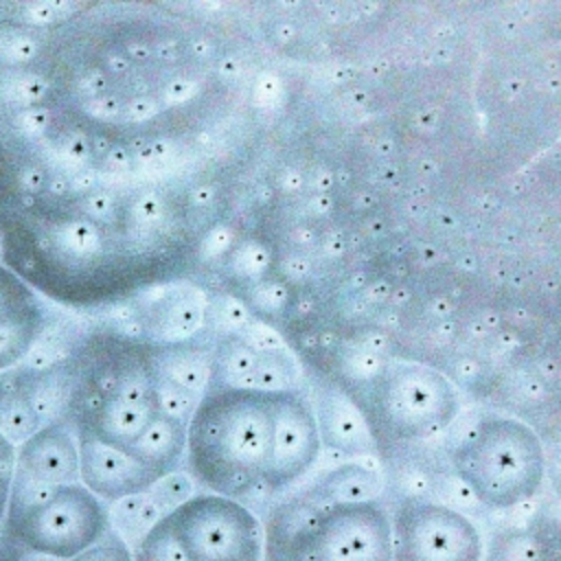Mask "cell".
Segmentation results:
<instances>
[{"label": "cell", "mask_w": 561, "mask_h": 561, "mask_svg": "<svg viewBox=\"0 0 561 561\" xmlns=\"http://www.w3.org/2000/svg\"><path fill=\"white\" fill-rule=\"evenodd\" d=\"M13 482L24 486H61L79 482L77 434L68 421L39 425L15 445Z\"/></svg>", "instance_id": "obj_10"}, {"label": "cell", "mask_w": 561, "mask_h": 561, "mask_svg": "<svg viewBox=\"0 0 561 561\" xmlns=\"http://www.w3.org/2000/svg\"><path fill=\"white\" fill-rule=\"evenodd\" d=\"M265 561H392L390 511L381 500L318 506Z\"/></svg>", "instance_id": "obj_5"}, {"label": "cell", "mask_w": 561, "mask_h": 561, "mask_svg": "<svg viewBox=\"0 0 561 561\" xmlns=\"http://www.w3.org/2000/svg\"><path fill=\"white\" fill-rule=\"evenodd\" d=\"M274 392L210 388L186 423V465L208 493L243 500L265 486L274 436Z\"/></svg>", "instance_id": "obj_1"}, {"label": "cell", "mask_w": 561, "mask_h": 561, "mask_svg": "<svg viewBox=\"0 0 561 561\" xmlns=\"http://www.w3.org/2000/svg\"><path fill=\"white\" fill-rule=\"evenodd\" d=\"M79 482L101 502H121L147 493L160 478L142 467L127 449L112 447L85 432H77Z\"/></svg>", "instance_id": "obj_11"}, {"label": "cell", "mask_w": 561, "mask_h": 561, "mask_svg": "<svg viewBox=\"0 0 561 561\" xmlns=\"http://www.w3.org/2000/svg\"><path fill=\"white\" fill-rule=\"evenodd\" d=\"M164 517L186 561H263V524L239 500L193 493Z\"/></svg>", "instance_id": "obj_6"}, {"label": "cell", "mask_w": 561, "mask_h": 561, "mask_svg": "<svg viewBox=\"0 0 561 561\" xmlns=\"http://www.w3.org/2000/svg\"><path fill=\"white\" fill-rule=\"evenodd\" d=\"M160 410L158 379L129 373L90 403H83L72 425L77 432H85L101 443L129 449Z\"/></svg>", "instance_id": "obj_8"}, {"label": "cell", "mask_w": 561, "mask_h": 561, "mask_svg": "<svg viewBox=\"0 0 561 561\" xmlns=\"http://www.w3.org/2000/svg\"><path fill=\"white\" fill-rule=\"evenodd\" d=\"M127 451L151 473L164 478L178 469L186 454V423L160 410Z\"/></svg>", "instance_id": "obj_14"}, {"label": "cell", "mask_w": 561, "mask_h": 561, "mask_svg": "<svg viewBox=\"0 0 561 561\" xmlns=\"http://www.w3.org/2000/svg\"><path fill=\"white\" fill-rule=\"evenodd\" d=\"M11 482H13V473H0V530H2V524H4V515H7Z\"/></svg>", "instance_id": "obj_21"}, {"label": "cell", "mask_w": 561, "mask_h": 561, "mask_svg": "<svg viewBox=\"0 0 561 561\" xmlns=\"http://www.w3.org/2000/svg\"><path fill=\"white\" fill-rule=\"evenodd\" d=\"M486 561H559L557 535L539 528H508L489 543Z\"/></svg>", "instance_id": "obj_16"}, {"label": "cell", "mask_w": 561, "mask_h": 561, "mask_svg": "<svg viewBox=\"0 0 561 561\" xmlns=\"http://www.w3.org/2000/svg\"><path fill=\"white\" fill-rule=\"evenodd\" d=\"M44 329L37 294L11 267L0 263V373L18 366Z\"/></svg>", "instance_id": "obj_12"}, {"label": "cell", "mask_w": 561, "mask_h": 561, "mask_svg": "<svg viewBox=\"0 0 561 561\" xmlns=\"http://www.w3.org/2000/svg\"><path fill=\"white\" fill-rule=\"evenodd\" d=\"M320 434L311 403L294 388L274 392V436L265 476L270 493L300 480L320 458Z\"/></svg>", "instance_id": "obj_9"}, {"label": "cell", "mask_w": 561, "mask_h": 561, "mask_svg": "<svg viewBox=\"0 0 561 561\" xmlns=\"http://www.w3.org/2000/svg\"><path fill=\"white\" fill-rule=\"evenodd\" d=\"M392 561H484L478 524L436 500H401L392 513Z\"/></svg>", "instance_id": "obj_7"}, {"label": "cell", "mask_w": 561, "mask_h": 561, "mask_svg": "<svg viewBox=\"0 0 561 561\" xmlns=\"http://www.w3.org/2000/svg\"><path fill=\"white\" fill-rule=\"evenodd\" d=\"M15 445L0 432V473H13Z\"/></svg>", "instance_id": "obj_20"}, {"label": "cell", "mask_w": 561, "mask_h": 561, "mask_svg": "<svg viewBox=\"0 0 561 561\" xmlns=\"http://www.w3.org/2000/svg\"><path fill=\"white\" fill-rule=\"evenodd\" d=\"M0 561H61V559L28 550L24 546H18V543L0 537Z\"/></svg>", "instance_id": "obj_19"}, {"label": "cell", "mask_w": 561, "mask_h": 561, "mask_svg": "<svg viewBox=\"0 0 561 561\" xmlns=\"http://www.w3.org/2000/svg\"><path fill=\"white\" fill-rule=\"evenodd\" d=\"M320 443L346 456H366L375 449V430L368 414L342 390H324L311 403Z\"/></svg>", "instance_id": "obj_13"}, {"label": "cell", "mask_w": 561, "mask_h": 561, "mask_svg": "<svg viewBox=\"0 0 561 561\" xmlns=\"http://www.w3.org/2000/svg\"><path fill=\"white\" fill-rule=\"evenodd\" d=\"M381 478L377 471L351 462L327 471L322 478L313 482V486L302 495L316 506L329 504H346V502H366L379 500Z\"/></svg>", "instance_id": "obj_15"}, {"label": "cell", "mask_w": 561, "mask_h": 561, "mask_svg": "<svg viewBox=\"0 0 561 561\" xmlns=\"http://www.w3.org/2000/svg\"><path fill=\"white\" fill-rule=\"evenodd\" d=\"M131 552L134 561H186L164 515L140 537Z\"/></svg>", "instance_id": "obj_17"}, {"label": "cell", "mask_w": 561, "mask_h": 561, "mask_svg": "<svg viewBox=\"0 0 561 561\" xmlns=\"http://www.w3.org/2000/svg\"><path fill=\"white\" fill-rule=\"evenodd\" d=\"M458 412L460 397L440 370L425 364H397L375 381L366 414L381 436L414 443L447 430Z\"/></svg>", "instance_id": "obj_4"}, {"label": "cell", "mask_w": 561, "mask_h": 561, "mask_svg": "<svg viewBox=\"0 0 561 561\" xmlns=\"http://www.w3.org/2000/svg\"><path fill=\"white\" fill-rule=\"evenodd\" d=\"M68 561H134V552L123 537L110 530L96 543H92L90 548H85L83 552Z\"/></svg>", "instance_id": "obj_18"}, {"label": "cell", "mask_w": 561, "mask_h": 561, "mask_svg": "<svg viewBox=\"0 0 561 561\" xmlns=\"http://www.w3.org/2000/svg\"><path fill=\"white\" fill-rule=\"evenodd\" d=\"M112 530L110 508L81 482L24 486L11 482L0 537L68 561Z\"/></svg>", "instance_id": "obj_3"}, {"label": "cell", "mask_w": 561, "mask_h": 561, "mask_svg": "<svg viewBox=\"0 0 561 561\" xmlns=\"http://www.w3.org/2000/svg\"><path fill=\"white\" fill-rule=\"evenodd\" d=\"M451 471L471 497L491 511L533 500L546 480V449L524 421L489 414L454 447Z\"/></svg>", "instance_id": "obj_2"}]
</instances>
